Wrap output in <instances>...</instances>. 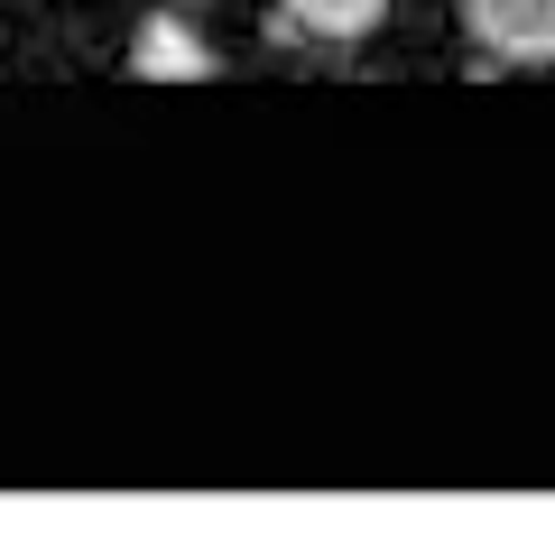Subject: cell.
I'll return each mask as SVG.
<instances>
[{
	"instance_id": "obj_1",
	"label": "cell",
	"mask_w": 555,
	"mask_h": 555,
	"mask_svg": "<svg viewBox=\"0 0 555 555\" xmlns=\"http://www.w3.org/2000/svg\"><path fill=\"white\" fill-rule=\"evenodd\" d=\"M463 20L491 56L518 65H555V0H463Z\"/></svg>"
},
{
	"instance_id": "obj_3",
	"label": "cell",
	"mask_w": 555,
	"mask_h": 555,
	"mask_svg": "<svg viewBox=\"0 0 555 555\" xmlns=\"http://www.w3.org/2000/svg\"><path fill=\"white\" fill-rule=\"evenodd\" d=\"M379 10L389 0H287V20L315 28V38H361V28H379Z\"/></svg>"
},
{
	"instance_id": "obj_2",
	"label": "cell",
	"mask_w": 555,
	"mask_h": 555,
	"mask_svg": "<svg viewBox=\"0 0 555 555\" xmlns=\"http://www.w3.org/2000/svg\"><path fill=\"white\" fill-rule=\"evenodd\" d=\"M130 65H139V75H149V83H195V75H214V47H204L195 28L177 20V10H158V20L139 28Z\"/></svg>"
}]
</instances>
